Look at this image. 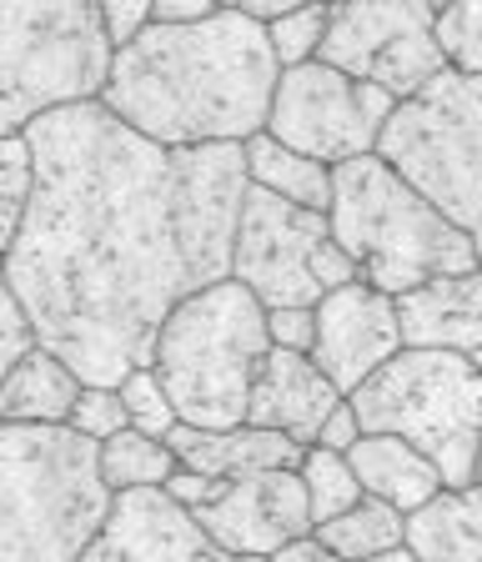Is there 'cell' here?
Returning a JSON list of instances; mask_svg holds the SVG:
<instances>
[{"mask_svg":"<svg viewBox=\"0 0 482 562\" xmlns=\"http://www.w3.org/2000/svg\"><path fill=\"white\" fill-rule=\"evenodd\" d=\"M468 497H472V507L482 513V487H468Z\"/></svg>","mask_w":482,"mask_h":562,"instance_id":"cell-41","label":"cell"},{"mask_svg":"<svg viewBox=\"0 0 482 562\" xmlns=\"http://www.w3.org/2000/svg\"><path fill=\"white\" fill-rule=\"evenodd\" d=\"M36 191L0 257L31 331L81 382L152 362L171 306L232 277L242 146H156L101 101L25 126Z\"/></svg>","mask_w":482,"mask_h":562,"instance_id":"cell-1","label":"cell"},{"mask_svg":"<svg viewBox=\"0 0 482 562\" xmlns=\"http://www.w3.org/2000/svg\"><path fill=\"white\" fill-rule=\"evenodd\" d=\"M166 447L177 452L181 468H197V472H206V477L296 468L306 452V447H296L287 432L251 427V422H236V427H191V422H177V427L166 432Z\"/></svg>","mask_w":482,"mask_h":562,"instance_id":"cell-17","label":"cell"},{"mask_svg":"<svg viewBox=\"0 0 482 562\" xmlns=\"http://www.w3.org/2000/svg\"><path fill=\"white\" fill-rule=\"evenodd\" d=\"M347 462H352L367 497L397 507L402 517L447 487L433 457L417 452L412 442H402V437H392V432H362L352 442V452H347Z\"/></svg>","mask_w":482,"mask_h":562,"instance_id":"cell-18","label":"cell"},{"mask_svg":"<svg viewBox=\"0 0 482 562\" xmlns=\"http://www.w3.org/2000/svg\"><path fill=\"white\" fill-rule=\"evenodd\" d=\"M296 472H302V487H306L312 527H317V522H332L337 513H347L352 503H362V497H367L362 482H357V472H352V462H347V452L306 447L302 462H296Z\"/></svg>","mask_w":482,"mask_h":562,"instance_id":"cell-24","label":"cell"},{"mask_svg":"<svg viewBox=\"0 0 482 562\" xmlns=\"http://www.w3.org/2000/svg\"><path fill=\"white\" fill-rule=\"evenodd\" d=\"M66 427H76V432L91 437V442H107V437L126 432V407H121V392H116V386H101V382H86Z\"/></svg>","mask_w":482,"mask_h":562,"instance_id":"cell-29","label":"cell"},{"mask_svg":"<svg viewBox=\"0 0 482 562\" xmlns=\"http://www.w3.org/2000/svg\"><path fill=\"white\" fill-rule=\"evenodd\" d=\"M312 532L341 562H372L382 552L402 548V513L388 503H377V497H362V503H352L347 513L332 517V522H317Z\"/></svg>","mask_w":482,"mask_h":562,"instance_id":"cell-22","label":"cell"},{"mask_svg":"<svg viewBox=\"0 0 482 562\" xmlns=\"http://www.w3.org/2000/svg\"><path fill=\"white\" fill-rule=\"evenodd\" d=\"M357 437H362V422H357L352 402L341 397L337 407H332V417L322 422V432H317V442H312V447H327V452H352Z\"/></svg>","mask_w":482,"mask_h":562,"instance_id":"cell-33","label":"cell"},{"mask_svg":"<svg viewBox=\"0 0 482 562\" xmlns=\"http://www.w3.org/2000/svg\"><path fill=\"white\" fill-rule=\"evenodd\" d=\"M81 376L60 362L51 347H31L11 372L0 376V422H31V427H66L81 397Z\"/></svg>","mask_w":482,"mask_h":562,"instance_id":"cell-19","label":"cell"},{"mask_svg":"<svg viewBox=\"0 0 482 562\" xmlns=\"http://www.w3.org/2000/svg\"><path fill=\"white\" fill-rule=\"evenodd\" d=\"M96 462H101V482L111 492H142V487H161L171 472L181 468L177 452L166 447V437H146L136 427L96 442Z\"/></svg>","mask_w":482,"mask_h":562,"instance_id":"cell-23","label":"cell"},{"mask_svg":"<svg viewBox=\"0 0 482 562\" xmlns=\"http://www.w3.org/2000/svg\"><path fill=\"white\" fill-rule=\"evenodd\" d=\"M372 562H412V558H407V548H397V552H382V558H372Z\"/></svg>","mask_w":482,"mask_h":562,"instance_id":"cell-39","label":"cell"},{"mask_svg":"<svg viewBox=\"0 0 482 562\" xmlns=\"http://www.w3.org/2000/svg\"><path fill=\"white\" fill-rule=\"evenodd\" d=\"M397 105L402 101L382 86L352 81L347 70L327 66V60H306V66L282 70L267 111V136H277L282 146L312 156V161L341 166L382 146V131Z\"/></svg>","mask_w":482,"mask_h":562,"instance_id":"cell-9","label":"cell"},{"mask_svg":"<svg viewBox=\"0 0 482 562\" xmlns=\"http://www.w3.org/2000/svg\"><path fill=\"white\" fill-rule=\"evenodd\" d=\"M267 562H341L332 548H322L317 542V532H306V538H292V542H282V548L271 552Z\"/></svg>","mask_w":482,"mask_h":562,"instance_id":"cell-36","label":"cell"},{"mask_svg":"<svg viewBox=\"0 0 482 562\" xmlns=\"http://www.w3.org/2000/svg\"><path fill=\"white\" fill-rule=\"evenodd\" d=\"M402 548L412 562H482V513L468 487H442L402 517Z\"/></svg>","mask_w":482,"mask_h":562,"instance_id":"cell-20","label":"cell"},{"mask_svg":"<svg viewBox=\"0 0 482 562\" xmlns=\"http://www.w3.org/2000/svg\"><path fill=\"white\" fill-rule=\"evenodd\" d=\"M267 351V306L236 277H226L171 306V316L156 331L152 367L181 422L236 427L247 422L251 382Z\"/></svg>","mask_w":482,"mask_h":562,"instance_id":"cell-5","label":"cell"},{"mask_svg":"<svg viewBox=\"0 0 482 562\" xmlns=\"http://www.w3.org/2000/svg\"><path fill=\"white\" fill-rule=\"evenodd\" d=\"M191 517L232 558H271L282 542L312 532V507H306L296 468H261L226 477V487Z\"/></svg>","mask_w":482,"mask_h":562,"instance_id":"cell-12","label":"cell"},{"mask_svg":"<svg viewBox=\"0 0 482 562\" xmlns=\"http://www.w3.org/2000/svg\"><path fill=\"white\" fill-rule=\"evenodd\" d=\"M146 11H152V0H101V15H107V31L111 41H126V35H136L146 25Z\"/></svg>","mask_w":482,"mask_h":562,"instance_id":"cell-34","label":"cell"},{"mask_svg":"<svg viewBox=\"0 0 482 562\" xmlns=\"http://www.w3.org/2000/svg\"><path fill=\"white\" fill-rule=\"evenodd\" d=\"M216 11H242V5H247V0H212Z\"/></svg>","mask_w":482,"mask_h":562,"instance_id":"cell-40","label":"cell"},{"mask_svg":"<svg viewBox=\"0 0 482 562\" xmlns=\"http://www.w3.org/2000/svg\"><path fill=\"white\" fill-rule=\"evenodd\" d=\"M433 31L447 70L482 76V0H433Z\"/></svg>","mask_w":482,"mask_h":562,"instance_id":"cell-26","label":"cell"},{"mask_svg":"<svg viewBox=\"0 0 482 562\" xmlns=\"http://www.w3.org/2000/svg\"><path fill=\"white\" fill-rule=\"evenodd\" d=\"M111 507L91 437L0 422V562H81Z\"/></svg>","mask_w":482,"mask_h":562,"instance_id":"cell-3","label":"cell"},{"mask_svg":"<svg viewBox=\"0 0 482 562\" xmlns=\"http://www.w3.org/2000/svg\"><path fill=\"white\" fill-rule=\"evenodd\" d=\"M116 41L101 0H0V136L46 111L96 101Z\"/></svg>","mask_w":482,"mask_h":562,"instance_id":"cell-6","label":"cell"},{"mask_svg":"<svg viewBox=\"0 0 482 562\" xmlns=\"http://www.w3.org/2000/svg\"><path fill=\"white\" fill-rule=\"evenodd\" d=\"M337 402H341V392L332 386V376L322 372L306 351L271 347L261 372H257V382H251L247 422L251 427L287 432L296 447H312L322 432V422L332 417Z\"/></svg>","mask_w":482,"mask_h":562,"instance_id":"cell-15","label":"cell"},{"mask_svg":"<svg viewBox=\"0 0 482 562\" xmlns=\"http://www.w3.org/2000/svg\"><path fill=\"white\" fill-rule=\"evenodd\" d=\"M242 161H247V187L271 191V196L296 201V206H312V211L332 206V166L292 151V146H282L267 131L242 140Z\"/></svg>","mask_w":482,"mask_h":562,"instance_id":"cell-21","label":"cell"},{"mask_svg":"<svg viewBox=\"0 0 482 562\" xmlns=\"http://www.w3.org/2000/svg\"><path fill=\"white\" fill-rule=\"evenodd\" d=\"M327 222L367 286L388 296H402L433 277L482 267L472 236L452 216H442L427 191L412 187L382 151L332 166Z\"/></svg>","mask_w":482,"mask_h":562,"instance_id":"cell-4","label":"cell"},{"mask_svg":"<svg viewBox=\"0 0 482 562\" xmlns=\"http://www.w3.org/2000/svg\"><path fill=\"white\" fill-rule=\"evenodd\" d=\"M36 347V331H31V316H25L21 296L11 292V281H5V267H0V376L11 372L21 362L25 351Z\"/></svg>","mask_w":482,"mask_h":562,"instance_id":"cell-30","label":"cell"},{"mask_svg":"<svg viewBox=\"0 0 482 562\" xmlns=\"http://www.w3.org/2000/svg\"><path fill=\"white\" fill-rule=\"evenodd\" d=\"M352 81H372L397 101L447 76V56L433 31V0H341L332 5L322 56Z\"/></svg>","mask_w":482,"mask_h":562,"instance_id":"cell-10","label":"cell"},{"mask_svg":"<svg viewBox=\"0 0 482 562\" xmlns=\"http://www.w3.org/2000/svg\"><path fill=\"white\" fill-rule=\"evenodd\" d=\"M226 487V477H206V472H197V468H177L171 477L161 482V492L171 497L177 507H187V513H197V507H206L216 497V492Z\"/></svg>","mask_w":482,"mask_h":562,"instance_id":"cell-32","label":"cell"},{"mask_svg":"<svg viewBox=\"0 0 482 562\" xmlns=\"http://www.w3.org/2000/svg\"><path fill=\"white\" fill-rule=\"evenodd\" d=\"M402 351V322L397 296L377 292L367 281H347L337 292L317 302V341H312V362L332 376L341 397H352L357 386L392 362Z\"/></svg>","mask_w":482,"mask_h":562,"instance_id":"cell-13","label":"cell"},{"mask_svg":"<svg viewBox=\"0 0 482 562\" xmlns=\"http://www.w3.org/2000/svg\"><path fill=\"white\" fill-rule=\"evenodd\" d=\"M267 337H271V347L306 351V357H312V341H317V306H267Z\"/></svg>","mask_w":482,"mask_h":562,"instance_id":"cell-31","label":"cell"},{"mask_svg":"<svg viewBox=\"0 0 482 562\" xmlns=\"http://www.w3.org/2000/svg\"><path fill=\"white\" fill-rule=\"evenodd\" d=\"M472 487H482V437H478V462H472Z\"/></svg>","mask_w":482,"mask_h":562,"instance_id":"cell-38","label":"cell"},{"mask_svg":"<svg viewBox=\"0 0 482 562\" xmlns=\"http://www.w3.org/2000/svg\"><path fill=\"white\" fill-rule=\"evenodd\" d=\"M327 241V211L296 206V201L247 187L232 241V277L261 306H317L327 296L317 281V257Z\"/></svg>","mask_w":482,"mask_h":562,"instance_id":"cell-11","label":"cell"},{"mask_svg":"<svg viewBox=\"0 0 482 562\" xmlns=\"http://www.w3.org/2000/svg\"><path fill=\"white\" fill-rule=\"evenodd\" d=\"M296 5H306V0H247V5H242V11L251 15V21H277V15H287V11H296Z\"/></svg>","mask_w":482,"mask_h":562,"instance_id":"cell-37","label":"cell"},{"mask_svg":"<svg viewBox=\"0 0 482 562\" xmlns=\"http://www.w3.org/2000/svg\"><path fill=\"white\" fill-rule=\"evenodd\" d=\"M116 392H121V407H126V427H136V432L166 437L181 422L152 362H146V367H131V372L116 382Z\"/></svg>","mask_w":482,"mask_h":562,"instance_id":"cell-28","label":"cell"},{"mask_svg":"<svg viewBox=\"0 0 482 562\" xmlns=\"http://www.w3.org/2000/svg\"><path fill=\"white\" fill-rule=\"evenodd\" d=\"M377 151L472 236L482 261V76L447 70L402 101Z\"/></svg>","mask_w":482,"mask_h":562,"instance_id":"cell-8","label":"cell"},{"mask_svg":"<svg viewBox=\"0 0 482 562\" xmlns=\"http://www.w3.org/2000/svg\"><path fill=\"white\" fill-rule=\"evenodd\" d=\"M327 21H332V5H327V0H306V5H296V11L267 21V41H271V56H277V66L292 70V66L317 60L322 56V41H327Z\"/></svg>","mask_w":482,"mask_h":562,"instance_id":"cell-27","label":"cell"},{"mask_svg":"<svg viewBox=\"0 0 482 562\" xmlns=\"http://www.w3.org/2000/svg\"><path fill=\"white\" fill-rule=\"evenodd\" d=\"M402 347L458 351L482 372V267L433 277L397 296Z\"/></svg>","mask_w":482,"mask_h":562,"instance_id":"cell-16","label":"cell"},{"mask_svg":"<svg viewBox=\"0 0 482 562\" xmlns=\"http://www.w3.org/2000/svg\"><path fill=\"white\" fill-rule=\"evenodd\" d=\"M81 562H236L222 552L201 522L177 507L161 487L142 492H116L107 527L96 532V542L81 552Z\"/></svg>","mask_w":482,"mask_h":562,"instance_id":"cell-14","label":"cell"},{"mask_svg":"<svg viewBox=\"0 0 482 562\" xmlns=\"http://www.w3.org/2000/svg\"><path fill=\"white\" fill-rule=\"evenodd\" d=\"M206 15H216L212 0H152L146 25H197Z\"/></svg>","mask_w":482,"mask_h":562,"instance_id":"cell-35","label":"cell"},{"mask_svg":"<svg viewBox=\"0 0 482 562\" xmlns=\"http://www.w3.org/2000/svg\"><path fill=\"white\" fill-rule=\"evenodd\" d=\"M31 191H36V156L31 140L21 136H0V257L15 246L31 211Z\"/></svg>","mask_w":482,"mask_h":562,"instance_id":"cell-25","label":"cell"},{"mask_svg":"<svg viewBox=\"0 0 482 562\" xmlns=\"http://www.w3.org/2000/svg\"><path fill=\"white\" fill-rule=\"evenodd\" d=\"M327 5H341V0H327Z\"/></svg>","mask_w":482,"mask_h":562,"instance_id":"cell-42","label":"cell"},{"mask_svg":"<svg viewBox=\"0 0 482 562\" xmlns=\"http://www.w3.org/2000/svg\"><path fill=\"white\" fill-rule=\"evenodd\" d=\"M277 81L267 25L247 11H216L197 25L126 35L96 101L156 146H242L267 131Z\"/></svg>","mask_w":482,"mask_h":562,"instance_id":"cell-2","label":"cell"},{"mask_svg":"<svg viewBox=\"0 0 482 562\" xmlns=\"http://www.w3.org/2000/svg\"><path fill=\"white\" fill-rule=\"evenodd\" d=\"M362 432H392L437 462L447 487H472L482 437V372L437 347H402L352 397Z\"/></svg>","mask_w":482,"mask_h":562,"instance_id":"cell-7","label":"cell"}]
</instances>
